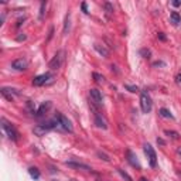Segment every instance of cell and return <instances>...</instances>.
Listing matches in <instances>:
<instances>
[{
  "mask_svg": "<svg viewBox=\"0 0 181 181\" xmlns=\"http://www.w3.org/2000/svg\"><path fill=\"white\" fill-rule=\"evenodd\" d=\"M140 107L143 113H150L153 109V101L147 91H140Z\"/></svg>",
  "mask_w": 181,
  "mask_h": 181,
  "instance_id": "1",
  "label": "cell"
},
{
  "mask_svg": "<svg viewBox=\"0 0 181 181\" xmlns=\"http://www.w3.org/2000/svg\"><path fill=\"white\" fill-rule=\"evenodd\" d=\"M1 129H3V132L7 135V137L10 139V140H13V141H17V140H19V132H17L16 128H14L11 123H9L4 117H1Z\"/></svg>",
  "mask_w": 181,
  "mask_h": 181,
  "instance_id": "2",
  "label": "cell"
},
{
  "mask_svg": "<svg viewBox=\"0 0 181 181\" xmlns=\"http://www.w3.org/2000/svg\"><path fill=\"white\" fill-rule=\"evenodd\" d=\"M54 79H55L54 74H51V72H45V74H41V75H38V76H35V78L33 79V85L34 86L50 85V84H53L54 82Z\"/></svg>",
  "mask_w": 181,
  "mask_h": 181,
  "instance_id": "3",
  "label": "cell"
},
{
  "mask_svg": "<svg viewBox=\"0 0 181 181\" xmlns=\"http://www.w3.org/2000/svg\"><path fill=\"white\" fill-rule=\"evenodd\" d=\"M55 119L58 120V125H60V130H64V132H69V133H72V132H74V128H72V123H71V120H69V119H68L67 116H64L62 113L57 112V115H55Z\"/></svg>",
  "mask_w": 181,
  "mask_h": 181,
  "instance_id": "4",
  "label": "cell"
},
{
  "mask_svg": "<svg viewBox=\"0 0 181 181\" xmlns=\"http://www.w3.org/2000/svg\"><path fill=\"white\" fill-rule=\"evenodd\" d=\"M65 55V51L64 50H61V51H58V53L54 55V58L50 61V64H48V67L53 69V71H55V69H58L61 65H62V62H64V57Z\"/></svg>",
  "mask_w": 181,
  "mask_h": 181,
  "instance_id": "5",
  "label": "cell"
},
{
  "mask_svg": "<svg viewBox=\"0 0 181 181\" xmlns=\"http://www.w3.org/2000/svg\"><path fill=\"white\" fill-rule=\"evenodd\" d=\"M144 153H146V156H147V159H149L150 166L154 169V167L157 166V154H156L154 149L151 147V144H149V143L144 144Z\"/></svg>",
  "mask_w": 181,
  "mask_h": 181,
  "instance_id": "6",
  "label": "cell"
},
{
  "mask_svg": "<svg viewBox=\"0 0 181 181\" xmlns=\"http://www.w3.org/2000/svg\"><path fill=\"white\" fill-rule=\"evenodd\" d=\"M92 110H94V123H95V126L96 128H99V129H103V130H106L107 129V122H106V119L102 116L98 110L95 109V106H92Z\"/></svg>",
  "mask_w": 181,
  "mask_h": 181,
  "instance_id": "7",
  "label": "cell"
},
{
  "mask_svg": "<svg viewBox=\"0 0 181 181\" xmlns=\"http://www.w3.org/2000/svg\"><path fill=\"white\" fill-rule=\"evenodd\" d=\"M89 96H91V99H92V102L95 105H98V106L103 105V96H102V92L99 89H96V88L89 89Z\"/></svg>",
  "mask_w": 181,
  "mask_h": 181,
  "instance_id": "8",
  "label": "cell"
},
{
  "mask_svg": "<svg viewBox=\"0 0 181 181\" xmlns=\"http://www.w3.org/2000/svg\"><path fill=\"white\" fill-rule=\"evenodd\" d=\"M0 92H1V95L4 96L7 101H10V102H13L14 96H19V95H20V92H19L17 89H14V88H9V86H3Z\"/></svg>",
  "mask_w": 181,
  "mask_h": 181,
  "instance_id": "9",
  "label": "cell"
},
{
  "mask_svg": "<svg viewBox=\"0 0 181 181\" xmlns=\"http://www.w3.org/2000/svg\"><path fill=\"white\" fill-rule=\"evenodd\" d=\"M65 166L74 170H84V171H91V166L84 164V163H78V161H65Z\"/></svg>",
  "mask_w": 181,
  "mask_h": 181,
  "instance_id": "10",
  "label": "cell"
},
{
  "mask_svg": "<svg viewBox=\"0 0 181 181\" xmlns=\"http://www.w3.org/2000/svg\"><path fill=\"white\" fill-rule=\"evenodd\" d=\"M126 159H128L129 164L132 166V167H135V169H137L140 170L141 169V166H140V163H139L137 157H136V154L132 151V150H126Z\"/></svg>",
  "mask_w": 181,
  "mask_h": 181,
  "instance_id": "11",
  "label": "cell"
},
{
  "mask_svg": "<svg viewBox=\"0 0 181 181\" xmlns=\"http://www.w3.org/2000/svg\"><path fill=\"white\" fill-rule=\"evenodd\" d=\"M11 67H13L16 71H24V69L28 67V62H27V60H24V58H19V60H14V61L11 62Z\"/></svg>",
  "mask_w": 181,
  "mask_h": 181,
  "instance_id": "12",
  "label": "cell"
},
{
  "mask_svg": "<svg viewBox=\"0 0 181 181\" xmlns=\"http://www.w3.org/2000/svg\"><path fill=\"white\" fill-rule=\"evenodd\" d=\"M51 106H53V103H51V102H44L43 105L38 107V110L35 112V116H43V115H45V113L51 109Z\"/></svg>",
  "mask_w": 181,
  "mask_h": 181,
  "instance_id": "13",
  "label": "cell"
},
{
  "mask_svg": "<svg viewBox=\"0 0 181 181\" xmlns=\"http://www.w3.org/2000/svg\"><path fill=\"white\" fill-rule=\"evenodd\" d=\"M33 132H34V135H35V136H44V135H45L47 132H50V130L45 128L44 125H37L35 128L33 129Z\"/></svg>",
  "mask_w": 181,
  "mask_h": 181,
  "instance_id": "14",
  "label": "cell"
},
{
  "mask_svg": "<svg viewBox=\"0 0 181 181\" xmlns=\"http://www.w3.org/2000/svg\"><path fill=\"white\" fill-rule=\"evenodd\" d=\"M170 20L171 23H173V26H180L181 24V16L177 13V11H171V14H170Z\"/></svg>",
  "mask_w": 181,
  "mask_h": 181,
  "instance_id": "15",
  "label": "cell"
},
{
  "mask_svg": "<svg viewBox=\"0 0 181 181\" xmlns=\"http://www.w3.org/2000/svg\"><path fill=\"white\" fill-rule=\"evenodd\" d=\"M94 48H95L96 51H98V53L101 54L102 57H107V55H109V51H107V50L105 48V47H103V45L101 47L99 44H95V45H94Z\"/></svg>",
  "mask_w": 181,
  "mask_h": 181,
  "instance_id": "16",
  "label": "cell"
},
{
  "mask_svg": "<svg viewBox=\"0 0 181 181\" xmlns=\"http://www.w3.org/2000/svg\"><path fill=\"white\" fill-rule=\"evenodd\" d=\"M159 113H160V116L161 117H166V119H174V116L171 115V112L169 110V109H166V107H161L159 110Z\"/></svg>",
  "mask_w": 181,
  "mask_h": 181,
  "instance_id": "17",
  "label": "cell"
},
{
  "mask_svg": "<svg viewBox=\"0 0 181 181\" xmlns=\"http://www.w3.org/2000/svg\"><path fill=\"white\" fill-rule=\"evenodd\" d=\"M28 173H30V175H31L34 180H38V178H40V171H38L37 167H30V169H28Z\"/></svg>",
  "mask_w": 181,
  "mask_h": 181,
  "instance_id": "18",
  "label": "cell"
},
{
  "mask_svg": "<svg viewBox=\"0 0 181 181\" xmlns=\"http://www.w3.org/2000/svg\"><path fill=\"white\" fill-rule=\"evenodd\" d=\"M92 76H94L95 82H98V84H102V82H105V76H103V75L98 74V72H94V74H92Z\"/></svg>",
  "mask_w": 181,
  "mask_h": 181,
  "instance_id": "19",
  "label": "cell"
},
{
  "mask_svg": "<svg viewBox=\"0 0 181 181\" xmlns=\"http://www.w3.org/2000/svg\"><path fill=\"white\" fill-rule=\"evenodd\" d=\"M103 7H105V10H106L107 14H112V13L115 11V9H113V4H112V3H109V1H105V3H103Z\"/></svg>",
  "mask_w": 181,
  "mask_h": 181,
  "instance_id": "20",
  "label": "cell"
},
{
  "mask_svg": "<svg viewBox=\"0 0 181 181\" xmlns=\"http://www.w3.org/2000/svg\"><path fill=\"white\" fill-rule=\"evenodd\" d=\"M96 154H98V157H99V159H102L103 161H106V163H110V157L107 156L106 153H103V151H101V150H99V151H98Z\"/></svg>",
  "mask_w": 181,
  "mask_h": 181,
  "instance_id": "21",
  "label": "cell"
},
{
  "mask_svg": "<svg viewBox=\"0 0 181 181\" xmlns=\"http://www.w3.org/2000/svg\"><path fill=\"white\" fill-rule=\"evenodd\" d=\"M117 173H119V174L122 175V178H125L126 181H133V178H132V177L129 175V174L126 173V171H123V170H122V169H117Z\"/></svg>",
  "mask_w": 181,
  "mask_h": 181,
  "instance_id": "22",
  "label": "cell"
},
{
  "mask_svg": "<svg viewBox=\"0 0 181 181\" xmlns=\"http://www.w3.org/2000/svg\"><path fill=\"white\" fill-rule=\"evenodd\" d=\"M167 136H170L171 139H174V140H177V139H180V135L177 133V132H174V130H166L164 132Z\"/></svg>",
  "mask_w": 181,
  "mask_h": 181,
  "instance_id": "23",
  "label": "cell"
},
{
  "mask_svg": "<svg viewBox=\"0 0 181 181\" xmlns=\"http://www.w3.org/2000/svg\"><path fill=\"white\" fill-rule=\"evenodd\" d=\"M45 6H47V3L43 1L41 3V7H40V20H43L44 19V13H45Z\"/></svg>",
  "mask_w": 181,
  "mask_h": 181,
  "instance_id": "24",
  "label": "cell"
},
{
  "mask_svg": "<svg viewBox=\"0 0 181 181\" xmlns=\"http://www.w3.org/2000/svg\"><path fill=\"white\" fill-rule=\"evenodd\" d=\"M69 30V14L65 17V24H64V34H67Z\"/></svg>",
  "mask_w": 181,
  "mask_h": 181,
  "instance_id": "25",
  "label": "cell"
},
{
  "mask_svg": "<svg viewBox=\"0 0 181 181\" xmlns=\"http://www.w3.org/2000/svg\"><path fill=\"white\" fill-rule=\"evenodd\" d=\"M125 89H128L129 92H137L139 91V88L136 85H128V84L125 85Z\"/></svg>",
  "mask_w": 181,
  "mask_h": 181,
  "instance_id": "26",
  "label": "cell"
},
{
  "mask_svg": "<svg viewBox=\"0 0 181 181\" xmlns=\"http://www.w3.org/2000/svg\"><path fill=\"white\" fill-rule=\"evenodd\" d=\"M140 54L144 57V58H149L150 57V50H146V48H143V50H140Z\"/></svg>",
  "mask_w": 181,
  "mask_h": 181,
  "instance_id": "27",
  "label": "cell"
},
{
  "mask_svg": "<svg viewBox=\"0 0 181 181\" xmlns=\"http://www.w3.org/2000/svg\"><path fill=\"white\" fill-rule=\"evenodd\" d=\"M27 37L24 35V34H20V35H17V41H24Z\"/></svg>",
  "mask_w": 181,
  "mask_h": 181,
  "instance_id": "28",
  "label": "cell"
},
{
  "mask_svg": "<svg viewBox=\"0 0 181 181\" xmlns=\"http://www.w3.org/2000/svg\"><path fill=\"white\" fill-rule=\"evenodd\" d=\"M81 7H82V11H84L85 14H88V13H89V11H88V9H86V3H82V4H81Z\"/></svg>",
  "mask_w": 181,
  "mask_h": 181,
  "instance_id": "29",
  "label": "cell"
},
{
  "mask_svg": "<svg viewBox=\"0 0 181 181\" xmlns=\"http://www.w3.org/2000/svg\"><path fill=\"white\" fill-rule=\"evenodd\" d=\"M159 38L161 41H166L167 38H166V35H164V33H159Z\"/></svg>",
  "mask_w": 181,
  "mask_h": 181,
  "instance_id": "30",
  "label": "cell"
},
{
  "mask_svg": "<svg viewBox=\"0 0 181 181\" xmlns=\"http://www.w3.org/2000/svg\"><path fill=\"white\" fill-rule=\"evenodd\" d=\"M175 81H177V84H181V72L175 76Z\"/></svg>",
  "mask_w": 181,
  "mask_h": 181,
  "instance_id": "31",
  "label": "cell"
},
{
  "mask_svg": "<svg viewBox=\"0 0 181 181\" xmlns=\"http://www.w3.org/2000/svg\"><path fill=\"white\" fill-rule=\"evenodd\" d=\"M154 67H163V65H164V62H161V61H157V62H154Z\"/></svg>",
  "mask_w": 181,
  "mask_h": 181,
  "instance_id": "32",
  "label": "cell"
},
{
  "mask_svg": "<svg viewBox=\"0 0 181 181\" xmlns=\"http://www.w3.org/2000/svg\"><path fill=\"white\" fill-rule=\"evenodd\" d=\"M157 143H159V144H161V146H164V144H166V141H164L163 139H157Z\"/></svg>",
  "mask_w": 181,
  "mask_h": 181,
  "instance_id": "33",
  "label": "cell"
},
{
  "mask_svg": "<svg viewBox=\"0 0 181 181\" xmlns=\"http://www.w3.org/2000/svg\"><path fill=\"white\" fill-rule=\"evenodd\" d=\"M180 4H181V1H173V6H175V7L180 6Z\"/></svg>",
  "mask_w": 181,
  "mask_h": 181,
  "instance_id": "34",
  "label": "cell"
},
{
  "mask_svg": "<svg viewBox=\"0 0 181 181\" xmlns=\"http://www.w3.org/2000/svg\"><path fill=\"white\" fill-rule=\"evenodd\" d=\"M139 181H150V180H147V178H144V177H141V178H140Z\"/></svg>",
  "mask_w": 181,
  "mask_h": 181,
  "instance_id": "35",
  "label": "cell"
},
{
  "mask_svg": "<svg viewBox=\"0 0 181 181\" xmlns=\"http://www.w3.org/2000/svg\"><path fill=\"white\" fill-rule=\"evenodd\" d=\"M177 153H178V154H181V149H178V150H177Z\"/></svg>",
  "mask_w": 181,
  "mask_h": 181,
  "instance_id": "36",
  "label": "cell"
}]
</instances>
